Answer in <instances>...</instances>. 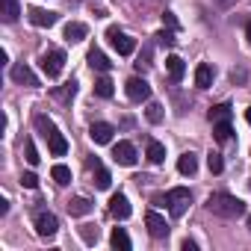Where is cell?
Here are the masks:
<instances>
[{
  "label": "cell",
  "instance_id": "obj_1",
  "mask_svg": "<svg viewBox=\"0 0 251 251\" xmlns=\"http://www.w3.org/2000/svg\"><path fill=\"white\" fill-rule=\"evenodd\" d=\"M207 210L216 213V216H222V219H236V216L245 213V204L236 195H230V192H213L207 198Z\"/></svg>",
  "mask_w": 251,
  "mask_h": 251
},
{
  "label": "cell",
  "instance_id": "obj_2",
  "mask_svg": "<svg viewBox=\"0 0 251 251\" xmlns=\"http://www.w3.org/2000/svg\"><path fill=\"white\" fill-rule=\"evenodd\" d=\"M166 204H169V213H172L175 219H180V216L186 213V207L192 204V195H189V189H186V186H175V189H169Z\"/></svg>",
  "mask_w": 251,
  "mask_h": 251
},
{
  "label": "cell",
  "instance_id": "obj_3",
  "mask_svg": "<svg viewBox=\"0 0 251 251\" xmlns=\"http://www.w3.org/2000/svg\"><path fill=\"white\" fill-rule=\"evenodd\" d=\"M62 68H65V53H62L59 48H53V50H48V53L42 56V71H45L48 77H59Z\"/></svg>",
  "mask_w": 251,
  "mask_h": 251
},
{
  "label": "cell",
  "instance_id": "obj_4",
  "mask_svg": "<svg viewBox=\"0 0 251 251\" xmlns=\"http://www.w3.org/2000/svg\"><path fill=\"white\" fill-rule=\"evenodd\" d=\"M106 39H109V45L121 53V56H130L133 50H136V42L130 39V36H124V33H118V27H109L106 30Z\"/></svg>",
  "mask_w": 251,
  "mask_h": 251
},
{
  "label": "cell",
  "instance_id": "obj_5",
  "mask_svg": "<svg viewBox=\"0 0 251 251\" xmlns=\"http://www.w3.org/2000/svg\"><path fill=\"white\" fill-rule=\"evenodd\" d=\"M124 89H127V98L130 100H148L151 98V86H148L145 77H130Z\"/></svg>",
  "mask_w": 251,
  "mask_h": 251
},
{
  "label": "cell",
  "instance_id": "obj_6",
  "mask_svg": "<svg viewBox=\"0 0 251 251\" xmlns=\"http://www.w3.org/2000/svg\"><path fill=\"white\" fill-rule=\"evenodd\" d=\"M36 230H39V236H53L56 230H59V219L53 216V213H48V210H42L39 216H36Z\"/></svg>",
  "mask_w": 251,
  "mask_h": 251
},
{
  "label": "cell",
  "instance_id": "obj_7",
  "mask_svg": "<svg viewBox=\"0 0 251 251\" xmlns=\"http://www.w3.org/2000/svg\"><path fill=\"white\" fill-rule=\"evenodd\" d=\"M145 225H148V233H151L154 239L169 236V225H166V219H163L157 210H148V213H145Z\"/></svg>",
  "mask_w": 251,
  "mask_h": 251
},
{
  "label": "cell",
  "instance_id": "obj_8",
  "mask_svg": "<svg viewBox=\"0 0 251 251\" xmlns=\"http://www.w3.org/2000/svg\"><path fill=\"white\" fill-rule=\"evenodd\" d=\"M112 160H115L118 166H133V163H136V148H133L130 142H118V145L112 148Z\"/></svg>",
  "mask_w": 251,
  "mask_h": 251
},
{
  "label": "cell",
  "instance_id": "obj_9",
  "mask_svg": "<svg viewBox=\"0 0 251 251\" xmlns=\"http://www.w3.org/2000/svg\"><path fill=\"white\" fill-rule=\"evenodd\" d=\"M112 124H106V121H95L92 124V130H89V136H92V142H98V145H106V142H112Z\"/></svg>",
  "mask_w": 251,
  "mask_h": 251
},
{
  "label": "cell",
  "instance_id": "obj_10",
  "mask_svg": "<svg viewBox=\"0 0 251 251\" xmlns=\"http://www.w3.org/2000/svg\"><path fill=\"white\" fill-rule=\"evenodd\" d=\"M109 213H112L115 219H121V222H124V219H130V201L124 198L121 192L112 195V198H109Z\"/></svg>",
  "mask_w": 251,
  "mask_h": 251
},
{
  "label": "cell",
  "instance_id": "obj_11",
  "mask_svg": "<svg viewBox=\"0 0 251 251\" xmlns=\"http://www.w3.org/2000/svg\"><path fill=\"white\" fill-rule=\"evenodd\" d=\"M12 80L15 83H21V86H39V77L33 74V68L30 65H12Z\"/></svg>",
  "mask_w": 251,
  "mask_h": 251
},
{
  "label": "cell",
  "instance_id": "obj_12",
  "mask_svg": "<svg viewBox=\"0 0 251 251\" xmlns=\"http://www.w3.org/2000/svg\"><path fill=\"white\" fill-rule=\"evenodd\" d=\"M27 15H30V21H33L36 27H53V24L59 21V15H56V12H48V9H30Z\"/></svg>",
  "mask_w": 251,
  "mask_h": 251
},
{
  "label": "cell",
  "instance_id": "obj_13",
  "mask_svg": "<svg viewBox=\"0 0 251 251\" xmlns=\"http://www.w3.org/2000/svg\"><path fill=\"white\" fill-rule=\"evenodd\" d=\"M89 65H92L95 71H103V74L112 68V62L106 59V53H103V50H98V48H92V50H89Z\"/></svg>",
  "mask_w": 251,
  "mask_h": 251
},
{
  "label": "cell",
  "instance_id": "obj_14",
  "mask_svg": "<svg viewBox=\"0 0 251 251\" xmlns=\"http://www.w3.org/2000/svg\"><path fill=\"white\" fill-rule=\"evenodd\" d=\"M86 36H89V27H86V24H80V21L65 24V39H68V42H83Z\"/></svg>",
  "mask_w": 251,
  "mask_h": 251
},
{
  "label": "cell",
  "instance_id": "obj_15",
  "mask_svg": "<svg viewBox=\"0 0 251 251\" xmlns=\"http://www.w3.org/2000/svg\"><path fill=\"white\" fill-rule=\"evenodd\" d=\"M166 68H169V74H172V80H175V83H180V80H183V74H186L183 59H180V56H175V53L166 59Z\"/></svg>",
  "mask_w": 251,
  "mask_h": 251
},
{
  "label": "cell",
  "instance_id": "obj_16",
  "mask_svg": "<svg viewBox=\"0 0 251 251\" xmlns=\"http://www.w3.org/2000/svg\"><path fill=\"white\" fill-rule=\"evenodd\" d=\"M195 86H198V89H210V86H213V68H210L207 62H201V65L195 68Z\"/></svg>",
  "mask_w": 251,
  "mask_h": 251
},
{
  "label": "cell",
  "instance_id": "obj_17",
  "mask_svg": "<svg viewBox=\"0 0 251 251\" xmlns=\"http://www.w3.org/2000/svg\"><path fill=\"white\" fill-rule=\"evenodd\" d=\"M48 145H50V154H53V157H62V154L68 151V142H65V136H62L59 130H53V133L48 136Z\"/></svg>",
  "mask_w": 251,
  "mask_h": 251
},
{
  "label": "cell",
  "instance_id": "obj_18",
  "mask_svg": "<svg viewBox=\"0 0 251 251\" xmlns=\"http://www.w3.org/2000/svg\"><path fill=\"white\" fill-rule=\"evenodd\" d=\"M0 15H3V21H6V24L18 21V15H21L18 0H3V6H0Z\"/></svg>",
  "mask_w": 251,
  "mask_h": 251
},
{
  "label": "cell",
  "instance_id": "obj_19",
  "mask_svg": "<svg viewBox=\"0 0 251 251\" xmlns=\"http://www.w3.org/2000/svg\"><path fill=\"white\" fill-rule=\"evenodd\" d=\"M109 242H112V248H118V251H130V236H127V230H124V227H115L112 236H109Z\"/></svg>",
  "mask_w": 251,
  "mask_h": 251
},
{
  "label": "cell",
  "instance_id": "obj_20",
  "mask_svg": "<svg viewBox=\"0 0 251 251\" xmlns=\"http://www.w3.org/2000/svg\"><path fill=\"white\" fill-rule=\"evenodd\" d=\"M195 169H198L195 154H192V151H189V154H180V160H177V172H180V175H195Z\"/></svg>",
  "mask_w": 251,
  "mask_h": 251
},
{
  "label": "cell",
  "instance_id": "obj_21",
  "mask_svg": "<svg viewBox=\"0 0 251 251\" xmlns=\"http://www.w3.org/2000/svg\"><path fill=\"white\" fill-rule=\"evenodd\" d=\"M92 169H95V186H98V189H109V180H112L109 172H106L98 160H92Z\"/></svg>",
  "mask_w": 251,
  "mask_h": 251
},
{
  "label": "cell",
  "instance_id": "obj_22",
  "mask_svg": "<svg viewBox=\"0 0 251 251\" xmlns=\"http://www.w3.org/2000/svg\"><path fill=\"white\" fill-rule=\"evenodd\" d=\"M68 213L71 216H86V213H92V201L89 198H71L68 201Z\"/></svg>",
  "mask_w": 251,
  "mask_h": 251
},
{
  "label": "cell",
  "instance_id": "obj_23",
  "mask_svg": "<svg viewBox=\"0 0 251 251\" xmlns=\"http://www.w3.org/2000/svg\"><path fill=\"white\" fill-rule=\"evenodd\" d=\"M50 177H53L59 186H68V183H71V169H68V166H62V163H56V166L50 169Z\"/></svg>",
  "mask_w": 251,
  "mask_h": 251
},
{
  "label": "cell",
  "instance_id": "obj_24",
  "mask_svg": "<svg viewBox=\"0 0 251 251\" xmlns=\"http://www.w3.org/2000/svg\"><path fill=\"white\" fill-rule=\"evenodd\" d=\"M230 121H216L213 124V136H216V142H227L230 139Z\"/></svg>",
  "mask_w": 251,
  "mask_h": 251
},
{
  "label": "cell",
  "instance_id": "obj_25",
  "mask_svg": "<svg viewBox=\"0 0 251 251\" xmlns=\"http://www.w3.org/2000/svg\"><path fill=\"white\" fill-rule=\"evenodd\" d=\"M230 112H233L230 103H219V106L210 109V121H213V124H216V121H230Z\"/></svg>",
  "mask_w": 251,
  "mask_h": 251
},
{
  "label": "cell",
  "instance_id": "obj_26",
  "mask_svg": "<svg viewBox=\"0 0 251 251\" xmlns=\"http://www.w3.org/2000/svg\"><path fill=\"white\" fill-rule=\"evenodd\" d=\"M148 160H151V163H157V166L166 160V148H163L157 139H151V142H148Z\"/></svg>",
  "mask_w": 251,
  "mask_h": 251
},
{
  "label": "cell",
  "instance_id": "obj_27",
  "mask_svg": "<svg viewBox=\"0 0 251 251\" xmlns=\"http://www.w3.org/2000/svg\"><path fill=\"white\" fill-rule=\"evenodd\" d=\"M95 92L100 95V98H112V80L103 74V77H98L95 80Z\"/></svg>",
  "mask_w": 251,
  "mask_h": 251
},
{
  "label": "cell",
  "instance_id": "obj_28",
  "mask_svg": "<svg viewBox=\"0 0 251 251\" xmlns=\"http://www.w3.org/2000/svg\"><path fill=\"white\" fill-rule=\"evenodd\" d=\"M74 95H77V83H65L62 89H53V98H56V100H65V103H68Z\"/></svg>",
  "mask_w": 251,
  "mask_h": 251
},
{
  "label": "cell",
  "instance_id": "obj_29",
  "mask_svg": "<svg viewBox=\"0 0 251 251\" xmlns=\"http://www.w3.org/2000/svg\"><path fill=\"white\" fill-rule=\"evenodd\" d=\"M36 127L42 130V136H45V139H48V136L56 130V127H53V121H50L48 115H36Z\"/></svg>",
  "mask_w": 251,
  "mask_h": 251
},
{
  "label": "cell",
  "instance_id": "obj_30",
  "mask_svg": "<svg viewBox=\"0 0 251 251\" xmlns=\"http://www.w3.org/2000/svg\"><path fill=\"white\" fill-rule=\"evenodd\" d=\"M80 236H83L86 245H95L98 242V227L95 225H80Z\"/></svg>",
  "mask_w": 251,
  "mask_h": 251
},
{
  "label": "cell",
  "instance_id": "obj_31",
  "mask_svg": "<svg viewBox=\"0 0 251 251\" xmlns=\"http://www.w3.org/2000/svg\"><path fill=\"white\" fill-rule=\"evenodd\" d=\"M145 115H148V121H151V124H160V121H163V106H160V103H148Z\"/></svg>",
  "mask_w": 251,
  "mask_h": 251
},
{
  "label": "cell",
  "instance_id": "obj_32",
  "mask_svg": "<svg viewBox=\"0 0 251 251\" xmlns=\"http://www.w3.org/2000/svg\"><path fill=\"white\" fill-rule=\"evenodd\" d=\"M24 154H27V163H30V166H39V160H42V157H39V151H36L33 139H27V142H24Z\"/></svg>",
  "mask_w": 251,
  "mask_h": 251
},
{
  "label": "cell",
  "instance_id": "obj_33",
  "mask_svg": "<svg viewBox=\"0 0 251 251\" xmlns=\"http://www.w3.org/2000/svg\"><path fill=\"white\" fill-rule=\"evenodd\" d=\"M207 166H210V172H213V175H219V172L225 169V163H222V154L210 151V157H207Z\"/></svg>",
  "mask_w": 251,
  "mask_h": 251
},
{
  "label": "cell",
  "instance_id": "obj_34",
  "mask_svg": "<svg viewBox=\"0 0 251 251\" xmlns=\"http://www.w3.org/2000/svg\"><path fill=\"white\" fill-rule=\"evenodd\" d=\"M136 68H139V71H145V68H151V45H148V48L142 50V59L136 62Z\"/></svg>",
  "mask_w": 251,
  "mask_h": 251
},
{
  "label": "cell",
  "instance_id": "obj_35",
  "mask_svg": "<svg viewBox=\"0 0 251 251\" xmlns=\"http://www.w3.org/2000/svg\"><path fill=\"white\" fill-rule=\"evenodd\" d=\"M21 183H24L27 189H36V186H39V177H36L33 172H24V177H21Z\"/></svg>",
  "mask_w": 251,
  "mask_h": 251
},
{
  "label": "cell",
  "instance_id": "obj_36",
  "mask_svg": "<svg viewBox=\"0 0 251 251\" xmlns=\"http://www.w3.org/2000/svg\"><path fill=\"white\" fill-rule=\"evenodd\" d=\"M245 77H248V71H245V68H233V71H230V80H233V83H242Z\"/></svg>",
  "mask_w": 251,
  "mask_h": 251
},
{
  "label": "cell",
  "instance_id": "obj_37",
  "mask_svg": "<svg viewBox=\"0 0 251 251\" xmlns=\"http://www.w3.org/2000/svg\"><path fill=\"white\" fill-rule=\"evenodd\" d=\"M163 21H166L172 30H177V21H175V15H172V12H166V15H163Z\"/></svg>",
  "mask_w": 251,
  "mask_h": 251
},
{
  "label": "cell",
  "instance_id": "obj_38",
  "mask_svg": "<svg viewBox=\"0 0 251 251\" xmlns=\"http://www.w3.org/2000/svg\"><path fill=\"white\" fill-rule=\"evenodd\" d=\"M157 39H160V42H163V45H172V42H175V33H160V36H157Z\"/></svg>",
  "mask_w": 251,
  "mask_h": 251
},
{
  "label": "cell",
  "instance_id": "obj_39",
  "mask_svg": "<svg viewBox=\"0 0 251 251\" xmlns=\"http://www.w3.org/2000/svg\"><path fill=\"white\" fill-rule=\"evenodd\" d=\"M230 3H236V0H216V6H219V9H227Z\"/></svg>",
  "mask_w": 251,
  "mask_h": 251
},
{
  "label": "cell",
  "instance_id": "obj_40",
  "mask_svg": "<svg viewBox=\"0 0 251 251\" xmlns=\"http://www.w3.org/2000/svg\"><path fill=\"white\" fill-rule=\"evenodd\" d=\"M195 248H198V245H195L192 239H183V251H195Z\"/></svg>",
  "mask_w": 251,
  "mask_h": 251
},
{
  "label": "cell",
  "instance_id": "obj_41",
  "mask_svg": "<svg viewBox=\"0 0 251 251\" xmlns=\"http://www.w3.org/2000/svg\"><path fill=\"white\" fill-rule=\"evenodd\" d=\"M245 36H248V42H251V21L245 24Z\"/></svg>",
  "mask_w": 251,
  "mask_h": 251
},
{
  "label": "cell",
  "instance_id": "obj_42",
  "mask_svg": "<svg viewBox=\"0 0 251 251\" xmlns=\"http://www.w3.org/2000/svg\"><path fill=\"white\" fill-rule=\"evenodd\" d=\"M245 121H248V124H251V106H248V109H245Z\"/></svg>",
  "mask_w": 251,
  "mask_h": 251
},
{
  "label": "cell",
  "instance_id": "obj_43",
  "mask_svg": "<svg viewBox=\"0 0 251 251\" xmlns=\"http://www.w3.org/2000/svg\"><path fill=\"white\" fill-rule=\"evenodd\" d=\"M248 227H251V216H248Z\"/></svg>",
  "mask_w": 251,
  "mask_h": 251
}]
</instances>
